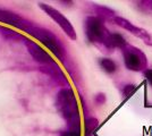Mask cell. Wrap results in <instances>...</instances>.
<instances>
[{
	"mask_svg": "<svg viewBox=\"0 0 152 136\" xmlns=\"http://www.w3.org/2000/svg\"><path fill=\"white\" fill-rule=\"evenodd\" d=\"M55 107L58 113L66 121L68 129L82 132L80 105L74 91L70 87H65L58 92L55 100Z\"/></svg>",
	"mask_w": 152,
	"mask_h": 136,
	"instance_id": "obj_1",
	"label": "cell"
},
{
	"mask_svg": "<svg viewBox=\"0 0 152 136\" xmlns=\"http://www.w3.org/2000/svg\"><path fill=\"white\" fill-rule=\"evenodd\" d=\"M84 32L85 36L90 43L96 45H103L107 49L108 40L110 38L109 30L104 25V22L96 17V16H89L84 20Z\"/></svg>",
	"mask_w": 152,
	"mask_h": 136,
	"instance_id": "obj_2",
	"label": "cell"
},
{
	"mask_svg": "<svg viewBox=\"0 0 152 136\" xmlns=\"http://www.w3.org/2000/svg\"><path fill=\"white\" fill-rule=\"evenodd\" d=\"M26 33H27L28 35H31L32 38H34V39H37L38 41H40L47 49L50 50L51 53H52L56 58H58L59 60L64 59V56H65L64 45L61 44L60 40L58 39L53 33L50 32L49 30L33 24V25L26 31Z\"/></svg>",
	"mask_w": 152,
	"mask_h": 136,
	"instance_id": "obj_3",
	"label": "cell"
},
{
	"mask_svg": "<svg viewBox=\"0 0 152 136\" xmlns=\"http://www.w3.org/2000/svg\"><path fill=\"white\" fill-rule=\"evenodd\" d=\"M124 65L131 71H144L148 69L146 55L140 48L127 42L121 49Z\"/></svg>",
	"mask_w": 152,
	"mask_h": 136,
	"instance_id": "obj_4",
	"label": "cell"
},
{
	"mask_svg": "<svg viewBox=\"0 0 152 136\" xmlns=\"http://www.w3.org/2000/svg\"><path fill=\"white\" fill-rule=\"evenodd\" d=\"M39 7L45 12L49 17H51L52 20L57 23L59 27L63 30L65 34L72 40L77 39V35H76V31L74 28V26L72 25V23L69 22V20L67 17L64 16V14H61L59 10H57L56 8H53L50 5H47L45 2H39Z\"/></svg>",
	"mask_w": 152,
	"mask_h": 136,
	"instance_id": "obj_5",
	"label": "cell"
},
{
	"mask_svg": "<svg viewBox=\"0 0 152 136\" xmlns=\"http://www.w3.org/2000/svg\"><path fill=\"white\" fill-rule=\"evenodd\" d=\"M113 22H114L116 25H118L121 28H124V30L128 31L129 33H132L134 36L141 39L146 45L152 47V33L146 31L145 28L134 25L132 22H129L128 20L121 17V16H115Z\"/></svg>",
	"mask_w": 152,
	"mask_h": 136,
	"instance_id": "obj_6",
	"label": "cell"
},
{
	"mask_svg": "<svg viewBox=\"0 0 152 136\" xmlns=\"http://www.w3.org/2000/svg\"><path fill=\"white\" fill-rule=\"evenodd\" d=\"M0 23L13 26V27L17 28V30H20L23 32H26L33 25L32 22L25 20L24 17L19 16L16 13L9 12V10H6V9H0Z\"/></svg>",
	"mask_w": 152,
	"mask_h": 136,
	"instance_id": "obj_7",
	"label": "cell"
},
{
	"mask_svg": "<svg viewBox=\"0 0 152 136\" xmlns=\"http://www.w3.org/2000/svg\"><path fill=\"white\" fill-rule=\"evenodd\" d=\"M24 41H25V47L27 51L35 61L43 64V65H53L55 64V60L52 59V57L35 41L31 39H25Z\"/></svg>",
	"mask_w": 152,
	"mask_h": 136,
	"instance_id": "obj_8",
	"label": "cell"
},
{
	"mask_svg": "<svg viewBox=\"0 0 152 136\" xmlns=\"http://www.w3.org/2000/svg\"><path fill=\"white\" fill-rule=\"evenodd\" d=\"M126 43L127 41L121 34H119V33H111L110 38L108 40L107 49L108 50H113V49H117V48L121 49Z\"/></svg>",
	"mask_w": 152,
	"mask_h": 136,
	"instance_id": "obj_9",
	"label": "cell"
},
{
	"mask_svg": "<svg viewBox=\"0 0 152 136\" xmlns=\"http://www.w3.org/2000/svg\"><path fill=\"white\" fill-rule=\"evenodd\" d=\"M99 66H100V68H101L102 71H104V73H107V74H109V75L116 73L117 68H118L117 63L115 60H113L111 58H106V57L99 60Z\"/></svg>",
	"mask_w": 152,
	"mask_h": 136,
	"instance_id": "obj_10",
	"label": "cell"
},
{
	"mask_svg": "<svg viewBox=\"0 0 152 136\" xmlns=\"http://www.w3.org/2000/svg\"><path fill=\"white\" fill-rule=\"evenodd\" d=\"M98 125H99V121L95 118H88V119H85V123H84V135L85 136L92 135L93 132L96 129Z\"/></svg>",
	"mask_w": 152,
	"mask_h": 136,
	"instance_id": "obj_11",
	"label": "cell"
},
{
	"mask_svg": "<svg viewBox=\"0 0 152 136\" xmlns=\"http://www.w3.org/2000/svg\"><path fill=\"white\" fill-rule=\"evenodd\" d=\"M95 10H96V14H98V16H96V17L101 18L102 20H104V18H106V20H108V18H110V17H111V20H114V17L116 16L114 10L109 9V8H107V7L96 6Z\"/></svg>",
	"mask_w": 152,
	"mask_h": 136,
	"instance_id": "obj_12",
	"label": "cell"
},
{
	"mask_svg": "<svg viewBox=\"0 0 152 136\" xmlns=\"http://www.w3.org/2000/svg\"><path fill=\"white\" fill-rule=\"evenodd\" d=\"M0 30L2 32V35H5V38L8 40H13V41H17L19 39L25 40V38L22 34H19L18 32H15V31L10 30V28H6V27H1L0 26Z\"/></svg>",
	"mask_w": 152,
	"mask_h": 136,
	"instance_id": "obj_13",
	"label": "cell"
},
{
	"mask_svg": "<svg viewBox=\"0 0 152 136\" xmlns=\"http://www.w3.org/2000/svg\"><path fill=\"white\" fill-rule=\"evenodd\" d=\"M143 75H144V77H145L148 84L152 87V68H148L146 71H143Z\"/></svg>",
	"mask_w": 152,
	"mask_h": 136,
	"instance_id": "obj_14",
	"label": "cell"
},
{
	"mask_svg": "<svg viewBox=\"0 0 152 136\" xmlns=\"http://www.w3.org/2000/svg\"><path fill=\"white\" fill-rule=\"evenodd\" d=\"M94 101L96 102L98 104H103L106 102V94H103V93H99V94H96L94 97Z\"/></svg>",
	"mask_w": 152,
	"mask_h": 136,
	"instance_id": "obj_15",
	"label": "cell"
},
{
	"mask_svg": "<svg viewBox=\"0 0 152 136\" xmlns=\"http://www.w3.org/2000/svg\"><path fill=\"white\" fill-rule=\"evenodd\" d=\"M60 136H82V132H74V130H65L63 132Z\"/></svg>",
	"mask_w": 152,
	"mask_h": 136,
	"instance_id": "obj_16",
	"label": "cell"
}]
</instances>
